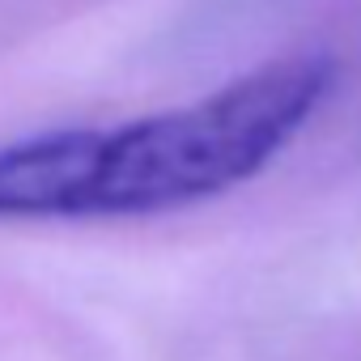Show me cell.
I'll return each instance as SVG.
<instances>
[{"label": "cell", "instance_id": "6da1fadb", "mask_svg": "<svg viewBox=\"0 0 361 361\" xmlns=\"http://www.w3.org/2000/svg\"><path fill=\"white\" fill-rule=\"evenodd\" d=\"M331 85L336 60L302 51L196 102L98 128L85 221L161 217L251 183L310 123Z\"/></svg>", "mask_w": 361, "mask_h": 361}, {"label": "cell", "instance_id": "7a4b0ae2", "mask_svg": "<svg viewBox=\"0 0 361 361\" xmlns=\"http://www.w3.org/2000/svg\"><path fill=\"white\" fill-rule=\"evenodd\" d=\"M98 128H56L0 145V221H85Z\"/></svg>", "mask_w": 361, "mask_h": 361}]
</instances>
